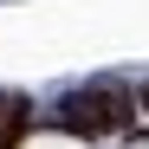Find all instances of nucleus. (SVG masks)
I'll use <instances>...</instances> for the list:
<instances>
[{
    "instance_id": "obj_1",
    "label": "nucleus",
    "mask_w": 149,
    "mask_h": 149,
    "mask_svg": "<svg viewBox=\"0 0 149 149\" xmlns=\"http://www.w3.org/2000/svg\"><path fill=\"white\" fill-rule=\"evenodd\" d=\"M130 110H136V97L123 84H91L58 104V123L71 136H110V130H130Z\"/></svg>"
},
{
    "instance_id": "obj_2",
    "label": "nucleus",
    "mask_w": 149,
    "mask_h": 149,
    "mask_svg": "<svg viewBox=\"0 0 149 149\" xmlns=\"http://www.w3.org/2000/svg\"><path fill=\"white\" fill-rule=\"evenodd\" d=\"M26 130H33V104L7 91V110H0V149H19V143H26Z\"/></svg>"
},
{
    "instance_id": "obj_3",
    "label": "nucleus",
    "mask_w": 149,
    "mask_h": 149,
    "mask_svg": "<svg viewBox=\"0 0 149 149\" xmlns=\"http://www.w3.org/2000/svg\"><path fill=\"white\" fill-rule=\"evenodd\" d=\"M143 110H149V84H143Z\"/></svg>"
},
{
    "instance_id": "obj_4",
    "label": "nucleus",
    "mask_w": 149,
    "mask_h": 149,
    "mask_svg": "<svg viewBox=\"0 0 149 149\" xmlns=\"http://www.w3.org/2000/svg\"><path fill=\"white\" fill-rule=\"evenodd\" d=\"M0 110H7V91H0Z\"/></svg>"
}]
</instances>
